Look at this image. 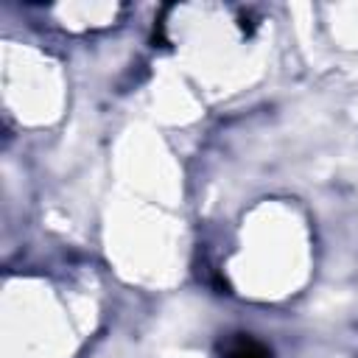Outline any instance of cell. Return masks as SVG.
I'll return each instance as SVG.
<instances>
[{
	"instance_id": "6da1fadb",
	"label": "cell",
	"mask_w": 358,
	"mask_h": 358,
	"mask_svg": "<svg viewBox=\"0 0 358 358\" xmlns=\"http://www.w3.org/2000/svg\"><path fill=\"white\" fill-rule=\"evenodd\" d=\"M221 358H271V350L246 333H235L221 347Z\"/></svg>"
}]
</instances>
